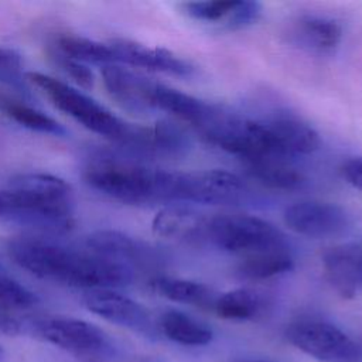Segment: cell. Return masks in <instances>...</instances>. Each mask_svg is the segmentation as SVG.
Instances as JSON below:
<instances>
[{
  "label": "cell",
  "instance_id": "obj_1",
  "mask_svg": "<svg viewBox=\"0 0 362 362\" xmlns=\"http://www.w3.org/2000/svg\"><path fill=\"white\" fill-rule=\"evenodd\" d=\"M8 256L31 274L86 290L127 286L134 272L93 252L88 246L74 247L47 238L17 236L7 243Z\"/></svg>",
  "mask_w": 362,
  "mask_h": 362
},
{
  "label": "cell",
  "instance_id": "obj_2",
  "mask_svg": "<svg viewBox=\"0 0 362 362\" xmlns=\"http://www.w3.org/2000/svg\"><path fill=\"white\" fill-rule=\"evenodd\" d=\"M82 177L105 197L129 205L184 202L185 171H168L124 154L102 153L88 160Z\"/></svg>",
  "mask_w": 362,
  "mask_h": 362
},
{
  "label": "cell",
  "instance_id": "obj_3",
  "mask_svg": "<svg viewBox=\"0 0 362 362\" xmlns=\"http://www.w3.org/2000/svg\"><path fill=\"white\" fill-rule=\"evenodd\" d=\"M0 219L47 232H66L74 223L71 185L47 173L16 174L0 187Z\"/></svg>",
  "mask_w": 362,
  "mask_h": 362
},
{
  "label": "cell",
  "instance_id": "obj_4",
  "mask_svg": "<svg viewBox=\"0 0 362 362\" xmlns=\"http://www.w3.org/2000/svg\"><path fill=\"white\" fill-rule=\"evenodd\" d=\"M25 81L42 92L57 109L66 113L85 129L122 147H126L130 141L136 123L119 117L82 90L41 72H27Z\"/></svg>",
  "mask_w": 362,
  "mask_h": 362
},
{
  "label": "cell",
  "instance_id": "obj_5",
  "mask_svg": "<svg viewBox=\"0 0 362 362\" xmlns=\"http://www.w3.org/2000/svg\"><path fill=\"white\" fill-rule=\"evenodd\" d=\"M208 242L240 257L287 246L284 235L273 223L246 214L211 216Z\"/></svg>",
  "mask_w": 362,
  "mask_h": 362
},
{
  "label": "cell",
  "instance_id": "obj_6",
  "mask_svg": "<svg viewBox=\"0 0 362 362\" xmlns=\"http://www.w3.org/2000/svg\"><path fill=\"white\" fill-rule=\"evenodd\" d=\"M287 341L301 352L322 362H358L362 356L361 345L337 325L304 318L286 328Z\"/></svg>",
  "mask_w": 362,
  "mask_h": 362
},
{
  "label": "cell",
  "instance_id": "obj_7",
  "mask_svg": "<svg viewBox=\"0 0 362 362\" xmlns=\"http://www.w3.org/2000/svg\"><path fill=\"white\" fill-rule=\"evenodd\" d=\"M286 226L294 233L314 238H337L351 228V216L338 204L315 199L297 201L283 212Z\"/></svg>",
  "mask_w": 362,
  "mask_h": 362
},
{
  "label": "cell",
  "instance_id": "obj_8",
  "mask_svg": "<svg viewBox=\"0 0 362 362\" xmlns=\"http://www.w3.org/2000/svg\"><path fill=\"white\" fill-rule=\"evenodd\" d=\"M83 304L90 313L113 324L150 335L156 331L148 310L113 288L88 290L83 296Z\"/></svg>",
  "mask_w": 362,
  "mask_h": 362
},
{
  "label": "cell",
  "instance_id": "obj_9",
  "mask_svg": "<svg viewBox=\"0 0 362 362\" xmlns=\"http://www.w3.org/2000/svg\"><path fill=\"white\" fill-rule=\"evenodd\" d=\"M40 335L74 354H95L107 346L106 334L95 324L72 317H51L37 324Z\"/></svg>",
  "mask_w": 362,
  "mask_h": 362
},
{
  "label": "cell",
  "instance_id": "obj_10",
  "mask_svg": "<svg viewBox=\"0 0 362 362\" xmlns=\"http://www.w3.org/2000/svg\"><path fill=\"white\" fill-rule=\"evenodd\" d=\"M245 181L226 170L187 171V202L235 205L247 199Z\"/></svg>",
  "mask_w": 362,
  "mask_h": 362
},
{
  "label": "cell",
  "instance_id": "obj_11",
  "mask_svg": "<svg viewBox=\"0 0 362 362\" xmlns=\"http://www.w3.org/2000/svg\"><path fill=\"white\" fill-rule=\"evenodd\" d=\"M180 8L197 23L232 31L255 24L262 16V6L247 0L184 1Z\"/></svg>",
  "mask_w": 362,
  "mask_h": 362
},
{
  "label": "cell",
  "instance_id": "obj_12",
  "mask_svg": "<svg viewBox=\"0 0 362 362\" xmlns=\"http://www.w3.org/2000/svg\"><path fill=\"white\" fill-rule=\"evenodd\" d=\"M102 82L109 96L124 110L136 115L153 112V92L157 81L119 64L102 66Z\"/></svg>",
  "mask_w": 362,
  "mask_h": 362
},
{
  "label": "cell",
  "instance_id": "obj_13",
  "mask_svg": "<svg viewBox=\"0 0 362 362\" xmlns=\"http://www.w3.org/2000/svg\"><path fill=\"white\" fill-rule=\"evenodd\" d=\"M109 44L113 51L115 64H124L174 76H189L194 72V66L187 59L168 49L148 47L126 38H115Z\"/></svg>",
  "mask_w": 362,
  "mask_h": 362
},
{
  "label": "cell",
  "instance_id": "obj_14",
  "mask_svg": "<svg viewBox=\"0 0 362 362\" xmlns=\"http://www.w3.org/2000/svg\"><path fill=\"white\" fill-rule=\"evenodd\" d=\"M324 276L344 298L362 293V243L349 242L327 247L321 255Z\"/></svg>",
  "mask_w": 362,
  "mask_h": 362
},
{
  "label": "cell",
  "instance_id": "obj_15",
  "mask_svg": "<svg viewBox=\"0 0 362 362\" xmlns=\"http://www.w3.org/2000/svg\"><path fill=\"white\" fill-rule=\"evenodd\" d=\"M85 246L134 273L139 269L154 266L157 260L147 243L113 229L93 232L86 239Z\"/></svg>",
  "mask_w": 362,
  "mask_h": 362
},
{
  "label": "cell",
  "instance_id": "obj_16",
  "mask_svg": "<svg viewBox=\"0 0 362 362\" xmlns=\"http://www.w3.org/2000/svg\"><path fill=\"white\" fill-rule=\"evenodd\" d=\"M209 218L185 205H168L157 212L151 222L153 232L170 242L198 245L208 242Z\"/></svg>",
  "mask_w": 362,
  "mask_h": 362
},
{
  "label": "cell",
  "instance_id": "obj_17",
  "mask_svg": "<svg viewBox=\"0 0 362 362\" xmlns=\"http://www.w3.org/2000/svg\"><path fill=\"white\" fill-rule=\"evenodd\" d=\"M288 41L313 54H329L342 40V25L325 16L304 14L291 21Z\"/></svg>",
  "mask_w": 362,
  "mask_h": 362
},
{
  "label": "cell",
  "instance_id": "obj_18",
  "mask_svg": "<svg viewBox=\"0 0 362 362\" xmlns=\"http://www.w3.org/2000/svg\"><path fill=\"white\" fill-rule=\"evenodd\" d=\"M0 113L33 132L52 136L65 134V129L49 115L27 102L20 95L3 89H0Z\"/></svg>",
  "mask_w": 362,
  "mask_h": 362
},
{
  "label": "cell",
  "instance_id": "obj_19",
  "mask_svg": "<svg viewBox=\"0 0 362 362\" xmlns=\"http://www.w3.org/2000/svg\"><path fill=\"white\" fill-rule=\"evenodd\" d=\"M246 173L264 187L273 189L293 191L304 185L305 177L297 170L290 160L283 158H259L245 161Z\"/></svg>",
  "mask_w": 362,
  "mask_h": 362
},
{
  "label": "cell",
  "instance_id": "obj_20",
  "mask_svg": "<svg viewBox=\"0 0 362 362\" xmlns=\"http://www.w3.org/2000/svg\"><path fill=\"white\" fill-rule=\"evenodd\" d=\"M151 287L161 297H165L171 301L205 310H212L218 297V293H215L209 286L178 277H156L151 280Z\"/></svg>",
  "mask_w": 362,
  "mask_h": 362
},
{
  "label": "cell",
  "instance_id": "obj_21",
  "mask_svg": "<svg viewBox=\"0 0 362 362\" xmlns=\"http://www.w3.org/2000/svg\"><path fill=\"white\" fill-rule=\"evenodd\" d=\"M158 327L168 339L189 346L206 345L214 337L212 329L206 324L178 310H167L163 313L158 320Z\"/></svg>",
  "mask_w": 362,
  "mask_h": 362
},
{
  "label": "cell",
  "instance_id": "obj_22",
  "mask_svg": "<svg viewBox=\"0 0 362 362\" xmlns=\"http://www.w3.org/2000/svg\"><path fill=\"white\" fill-rule=\"evenodd\" d=\"M293 267L294 257L288 246H283L242 257L238 264V273L249 280H266L288 273Z\"/></svg>",
  "mask_w": 362,
  "mask_h": 362
},
{
  "label": "cell",
  "instance_id": "obj_23",
  "mask_svg": "<svg viewBox=\"0 0 362 362\" xmlns=\"http://www.w3.org/2000/svg\"><path fill=\"white\" fill-rule=\"evenodd\" d=\"M52 51L82 64H98L102 66L115 64L113 51L109 42H100L76 34L57 35Z\"/></svg>",
  "mask_w": 362,
  "mask_h": 362
},
{
  "label": "cell",
  "instance_id": "obj_24",
  "mask_svg": "<svg viewBox=\"0 0 362 362\" xmlns=\"http://www.w3.org/2000/svg\"><path fill=\"white\" fill-rule=\"evenodd\" d=\"M266 308V298L262 293L252 288H235L218 294L214 311L225 320H253Z\"/></svg>",
  "mask_w": 362,
  "mask_h": 362
},
{
  "label": "cell",
  "instance_id": "obj_25",
  "mask_svg": "<svg viewBox=\"0 0 362 362\" xmlns=\"http://www.w3.org/2000/svg\"><path fill=\"white\" fill-rule=\"evenodd\" d=\"M38 297L14 279L0 273V314L14 315L35 307Z\"/></svg>",
  "mask_w": 362,
  "mask_h": 362
},
{
  "label": "cell",
  "instance_id": "obj_26",
  "mask_svg": "<svg viewBox=\"0 0 362 362\" xmlns=\"http://www.w3.org/2000/svg\"><path fill=\"white\" fill-rule=\"evenodd\" d=\"M51 59L54 61V64L65 74L68 75L71 79H74L76 83H79L83 88H92L93 86V74L92 71L88 68L86 64H82L76 59L68 58L62 54H58L55 51L49 52Z\"/></svg>",
  "mask_w": 362,
  "mask_h": 362
},
{
  "label": "cell",
  "instance_id": "obj_27",
  "mask_svg": "<svg viewBox=\"0 0 362 362\" xmlns=\"http://www.w3.org/2000/svg\"><path fill=\"white\" fill-rule=\"evenodd\" d=\"M0 72L6 74L7 76L23 81L21 75V57L11 48L0 47Z\"/></svg>",
  "mask_w": 362,
  "mask_h": 362
},
{
  "label": "cell",
  "instance_id": "obj_28",
  "mask_svg": "<svg viewBox=\"0 0 362 362\" xmlns=\"http://www.w3.org/2000/svg\"><path fill=\"white\" fill-rule=\"evenodd\" d=\"M342 177L356 189L362 191V157H352L341 165Z\"/></svg>",
  "mask_w": 362,
  "mask_h": 362
},
{
  "label": "cell",
  "instance_id": "obj_29",
  "mask_svg": "<svg viewBox=\"0 0 362 362\" xmlns=\"http://www.w3.org/2000/svg\"><path fill=\"white\" fill-rule=\"evenodd\" d=\"M0 85H6V86H10V88H14L16 90H23V88H24V81L13 79V78L7 76L6 74L0 72ZM23 92H24V90H23Z\"/></svg>",
  "mask_w": 362,
  "mask_h": 362
},
{
  "label": "cell",
  "instance_id": "obj_30",
  "mask_svg": "<svg viewBox=\"0 0 362 362\" xmlns=\"http://www.w3.org/2000/svg\"><path fill=\"white\" fill-rule=\"evenodd\" d=\"M245 362H267V361H245Z\"/></svg>",
  "mask_w": 362,
  "mask_h": 362
},
{
  "label": "cell",
  "instance_id": "obj_31",
  "mask_svg": "<svg viewBox=\"0 0 362 362\" xmlns=\"http://www.w3.org/2000/svg\"><path fill=\"white\" fill-rule=\"evenodd\" d=\"M1 354H3V351H1V348H0V356H1Z\"/></svg>",
  "mask_w": 362,
  "mask_h": 362
}]
</instances>
